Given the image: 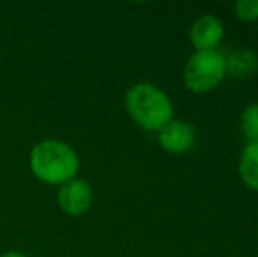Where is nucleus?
I'll return each instance as SVG.
<instances>
[{"label": "nucleus", "mask_w": 258, "mask_h": 257, "mask_svg": "<svg viewBox=\"0 0 258 257\" xmlns=\"http://www.w3.org/2000/svg\"><path fill=\"white\" fill-rule=\"evenodd\" d=\"M30 171L48 185H63L78 175L79 157L74 148L61 139L39 141L30 151Z\"/></svg>", "instance_id": "obj_1"}, {"label": "nucleus", "mask_w": 258, "mask_h": 257, "mask_svg": "<svg viewBox=\"0 0 258 257\" xmlns=\"http://www.w3.org/2000/svg\"><path fill=\"white\" fill-rule=\"evenodd\" d=\"M128 117L144 130L158 132L172 120L174 106L170 97L153 83H136L125 93Z\"/></svg>", "instance_id": "obj_2"}, {"label": "nucleus", "mask_w": 258, "mask_h": 257, "mask_svg": "<svg viewBox=\"0 0 258 257\" xmlns=\"http://www.w3.org/2000/svg\"><path fill=\"white\" fill-rule=\"evenodd\" d=\"M227 76L225 57L220 52H195L183 69V83L190 92L207 93Z\"/></svg>", "instance_id": "obj_3"}, {"label": "nucleus", "mask_w": 258, "mask_h": 257, "mask_svg": "<svg viewBox=\"0 0 258 257\" xmlns=\"http://www.w3.org/2000/svg\"><path fill=\"white\" fill-rule=\"evenodd\" d=\"M56 201L60 210L69 217H81L90 210L93 202L92 187L86 180L72 178L60 185Z\"/></svg>", "instance_id": "obj_4"}, {"label": "nucleus", "mask_w": 258, "mask_h": 257, "mask_svg": "<svg viewBox=\"0 0 258 257\" xmlns=\"http://www.w3.org/2000/svg\"><path fill=\"white\" fill-rule=\"evenodd\" d=\"M197 134L190 122L186 120H172L169 124H165L162 129L158 130V143L165 151L174 155L186 153L188 150H191V146L195 144Z\"/></svg>", "instance_id": "obj_5"}, {"label": "nucleus", "mask_w": 258, "mask_h": 257, "mask_svg": "<svg viewBox=\"0 0 258 257\" xmlns=\"http://www.w3.org/2000/svg\"><path fill=\"white\" fill-rule=\"evenodd\" d=\"M223 35V21L213 14L199 16L190 27V42L195 52H216Z\"/></svg>", "instance_id": "obj_6"}, {"label": "nucleus", "mask_w": 258, "mask_h": 257, "mask_svg": "<svg viewBox=\"0 0 258 257\" xmlns=\"http://www.w3.org/2000/svg\"><path fill=\"white\" fill-rule=\"evenodd\" d=\"M227 74L235 78H249L258 71V55L253 49H235L228 57H225Z\"/></svg>", "instance_id": "obj_7"}, {"label": "nucleus", "mask_w": 258, "mask_h": 257, "mask_svg": "<svg viewBox=\"0 0 258 257\" xmlns=\"http://www.w3.org/2000/svg\"><path fill=\"white\" fill-rule=\"evenodd\" d=\"M239 176L248 189L258 192V143H248L239 157Z\"/></svg>", "instance_id": "obj_8"}, {"label": "nucleus", "mask_w": 258, "mask_h": 257, "mask_svg": "<svg viewBox=\"0 0 258 257\" xmlns=\"http://www.w3.org/2000/svg\"><path fill=\"white\" fill-rule=\"evenodd\" d=\"M241 130L248 143H258V102L248 104L242 110Z\"/></svg>", "instance_id": "obj_9"}, {"label": "nucleus", "mask_w": 258, "mask_h": 257, "mask_svg": "<svg viewBox=\"0 0 258 257\" xmlns=\"http://www.w3.org/2000/svg\"><path fill=\"white\" fill-rule=\"evenodd\" d=\"M234 13L241 21H258V0H239L234 4Z\"/></svg>", "instance_id": "obj_10"}, {"label": "nucleus", "mask_w": 258, "mask_h": 257, "mask_svg": "<svg viewBox=\"0 0 258 257\" xmlns=\"http://www.w3.org/2000/svg\"><path fill=\"white\" fill-rule=\"evenodd\" d=\"M0 257H27V255H25V254H21V252L11 250V252H6V254H2Z\"/></svg>", "instance_id": "obj_11"}]
</instances>
